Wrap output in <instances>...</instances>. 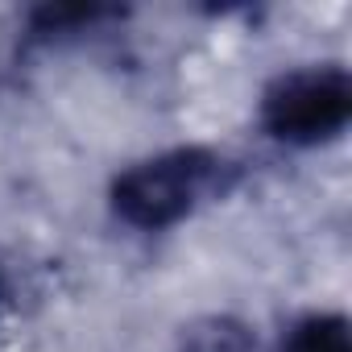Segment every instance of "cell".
I'll use <instances>...</instances> for the list:
<instances>
[{
	"label": "cell",
	"instance_id": "cell-4",
	"mask_svg": "<svg viewBox=\"0 0 352 352\" xmlns=\"http://www.w3.org/2000/svg\"><path fill=\"white\" fill-rule=\"evenodd\" d=\"M274 352H352L348 319L336 311H311L282 331Z\"/></svg>",
	"mask_w": 352,
	"mask_h": 352
},
{
	"label": "cell",
	"instance_id": "cell-3",
	"mask_svg": "<svg viewBox=\"0 0 352 352\" xmlns=\"http://www.w3.org/2000/svg\"><path fill=\"white\" fill-rule=\"evenodd\" d=\"M124 13L112 5H42L30 13L25 38L38 46H54V42H71L83 34H100L104 25L120 21Z\"/></svg>",
	"mask_w": 352,
	"mask_h": 352
},
{
	"label": "cell",
	"instance_id": "cell-5",
	"mask_svg": "<svg viewBox=\"0 0 352 352\" xmlns=\"http://www.w3.org/2000/svg\"><path fill=\"white\" fill-rule=\"evenodd\" d=\"M179 352H257V340H253L249 323H241L232 315H212V319H199L195 327H187Z\"/></svg>",
	"mask_w": 352,
	"mask_h": 352
},
{
	"label": "cell",
	"instance_id": "cell-2",
	"mask_svg": "<svg viewBox=\"0 0 352 352\" xmlns=\"http://www.w3.org/2000/svg\"><path fill=\"white\" fill-rule=\"evenodd\" d=\"M352 120V79L340 63H311L282 71L261 91V129L265 137L311 149L336 141Z\"/></svg>",
	"mask_w": 352,
	"mask_h": 352
},
{
	"label": "cell",
	"instance_id": "cell-6",
	"mask_svg": "<svg viewBox=\"0 0 352 352\" xmlns=\"http://www.w3.org/2000/svg\"><path fill=\"white\" fill-rule=\"evenodd\" d=\"M5 307H9V282H5V274H0V315H5Z\"/></svg>",
	"mask_w": 352,
	"mask_h": 352
},
{
	"label": "cell",
	"instance_id": "cell-1",
	"mask_svg": "<svg viewBox=\"0 0 352 352\" xmlns=\"http://www.w3.org/2000/svg\"><path fill=\"white\" fill-rule=\"evenodd\" d=\"M236 179L241 166L232 157L204 145H179L124 166L108 187V208L124 228L166 232L199 208L224 199Z\"/></svg>",
	"mask_w": 352,
	"mask_h": 352
}]
</instances>
